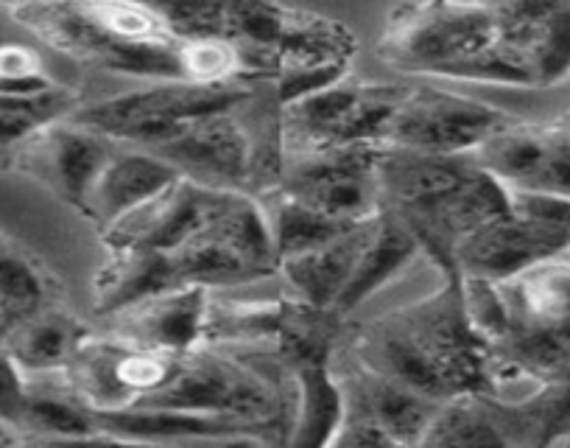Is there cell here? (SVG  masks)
<instances>
[{
  "label": "cell",
  "instance_id": "11",
  "mask_svg": "<svg viewBox=\"0 0 570 448\" xmlns=\"http://www.w3.org/2000/svg\"><path fill=\"white\" fill-rule=\"evenodd\" d=\"M568 233L529 222L518 213H503L459 242L453 270L459 277H484L503 283L523 275L531 266L568 253Z\"/></svg>",
  "mask_w": 570,
  "mask_h": 448
},
{
  "label": "cell",
  "instance_id": "21",
  "mask_svg": "<svg viewBox=\"0 0 570 448\" xmlns=\"http://www.w3.org/2000/svg\"><path fill=\"white\" fill-rule=\"evenodd\" d=\"M90 431H98L96 412L65 384L62 376L29 379L18 437H70Z\"/></svg>",
  "mask_w": 570,
  "mask_h": 448
},
{
  "label": "cell",
  "instance_id": "1",
  "mask_svg": "<svg viewBox=\"0 0 570 448\" xmlns=\"http://www.w3.org/2000/svg\"><path fill=\"white\" fill-rule=\"evenodd\" d=\"M377 194L381 213L409 231L445 277H459L453 270L459 242L512 211L507 185L470 155H422L389 146L377 166Z\"/></svg>",
  "mask_w": 570,
  "mask_h": 448
},
{
  "label": "cell",
  "instance_id": "28",
  "mask_svg": "<svg viewBox=\"0 0 570 448\" xmlns=\"http://www.w3.org/2000/svg\"><path fill=\"white\" fill-rule=\"evenodd\" d=\"M462 283V303L470 328L479 333L487 345H495L509 333V309L498 283L484 277H459Z\"/></svg>",
  "mask_w": 570,
  "mask_h": 448
},
{
  "label": "cell",
  "instance_id": "16",
  "mask_svg": "<svg viewBox=\"0 0 570 448\" xmlns=\"http://www.w3.org/2000/svg\"><path fill=\"white\" fill-rule=\"evenodd\" d=\"M288 373L294 379L297 407H294L285 448H331L347 423V407L336 373L331 370V359L294 362L288 364Z\"/></svg>",
  "mask_w": 570,
  "mask_h": 448
},
{
  "label": "cell",
  "instance_id": "36",
  "mask_svg": "<svg viewBox=\"0 0 570 448\" xmlns=\"http://www.w3.org/2000/svg\"><path fill=\"white\" fill-rule=\"evenodd\" d=\"M7 157H9V152H3V149H0V163H7Z\"/></svg>",
  "mask_w": 570,
  "mask_h": 448
},
{
  "label": "cell",
  "instance_id": "26",
  "mask_svg": "<svg viewBox=\"0 0 570 448\" xmlns=\"http://www.w3.org/2000/svg\"><path fill=\"white\" fill-rule=\"evenodd\" d=\"M525 59L534 90H548L570 79V3H546Z\"/></svg>",
  "mask_w": 570,
  "mask_h": 448
},
{
  "label": "cell",
  "instance_id": "31",
  "mask_svg": "<svg viewBox=\"0 0 570 448\" xmlns=\"http://www.w3.org/2000/svg\"><path fill=\"white\" fill-rule=\"evenodd\" d=\"M26 396H29V376L18 368L7 348L0 345V423L18 431Z\"/></svg>",
  "mask_w": 570,
  "mask_h": 448
},
{
  "label": "cell",
  "instance_id": "10",
  "mask_svg": "<svg viewBox=\"0 0 570 448\" xmlns=\"http://www.w3.org/2000/svg\"><path fill=\"white\" fill-rule=\"evenodd\" d=\"M151 155L177 168L179 177L194 179L207 188L240 191V194L255 168V146L238 118V109L199 118Z\"/></svg>",
  "mask_w": 570,
  "mask_h": 448
},
{
  "label": "cell",
  "instance_id": "14",
  "mask_svg": "<svg viewBox=\"0 0 570 448\" xmlns=\"http://www.w3.org/2000/svg\"><path fill=\"white\" fill-rule=\"evenodd\" d=\"M177 179L179 172L168 166L163 157L118 146V152L109 157L107 166L96 177L92 188L87 191L79 213L87 222L96 224L98 233H107L120 218L160 196Z\"/></svg>",
  "mask_w": 570,
  "mask_h": 448
},
{
  "label": "cell",
  "instance_id": "13",
  "mask_svg": "<svg viewBox=\"0 0 570 448\" xmlns=\"http://www.w3.org/2000/svg\"><path fill=\"white\" fill-rule=\"evenodd\" d=\"M336 379L342 387L344 407H347V420L383 431L400 448H414V442L442 407L440 401H431L420 392L370 373L353 359Z\"/></svg>",
  "mask_w": 570,
  "mask_h": 448
},
{
  "label": "cell",
  "instance_id": "12",
  "mask_svg": "<svg viewBox=\"0 0 570 448\" xmlns=\"http://www.w3.org/2000/svg\"><path fill=\"white\" fill-rule=\"evenodd\" d=\"M210 294L199 286L168 289L107 316L104 331L129 345L183 357L202 348Z\"/></svg>",
  "mask_w": 570,
  "mask_h": 448
},
{
  "label": "cell",
  "instance_id": "7",
  "mask_svg": "<svg viewBox=\"0 0 570 448\" xmlns=\"http://www.w3.org/2000/svg\"><path fill=\"white\" fill-rule=\"evenodd\" d=\"M509 113L440 87H405L389 127L386 146L422 155H473Z\"/></svg>",
  "mask_w": 570,
  "mask_h": 448
},
{
  "label": "cell",
  "instance_id": "2",
  "mask_svg": "<svg viewBox=\"0 0 570 448\" xmlns=\"http://www.w3.org/2000/svg\"><path fill=\"white\" fill-rule=\"evenodd\" d=\"M249 98L244 85L151 81L149 87L81 104L70 121L129 149L155 152L213 113H233Z\"/></svg>",
  "mask_w": 570,
  "mask_h": 448
},
{
  "label": "cell",
  "instance_id": "29",
  "mask_svg": "<svg viewBox=\"0 0 570 448\" xmlns=\"http://www.w3.org/2000/svg\"><path fill=\"white\" fill-rule=\"evenodd\" d=\"M51 76L42 68V59L29 46H0V92L7 96H29L57 87Z\"/></svg>",
  "mask_w": 570,
  "mask_h": 448
},
{
  "label": "cell",
  "instance_id": "24",
  "mask_svg": "<svg viewBox=\"0 0 570 448\" xmlns=\"http://www.w3.org/2000/svg\"><path fill=\"white\" fill-rule=\"evenodd\" d=\"M79 107L81 96L73 87L65 85L42 92H29V96L0 92V149H18L31 135L42 133L51 124L68 121Z\"/></svg>",
  "mask_w": 570,
  "mask_h": 448
},
{
  "label": "cell",
  "instance_id": "3",
  "mask_svg": "<svg viewBox=\"0 0 570 448\" xmlns=\"http://www.w3.org/2000/svg\"><path fill=\"white\" fill-rule=\"evenodd\" d=\"M498 40V3H403L389 12L377 57L409 74L442 76Z\"/></svg>",
  "mask_w": 570,
  "mask_h": 448
},
{
  "label": "cell",
  "instance_id": "19",
  "mask_svg": "<svg viewBox=\"0 0 570 448\" xmlns=\"http://www.w3.org/2000/svg\"><path fill=\"white\" fill-rule=\"evenodd\" d=\"M168 289H179L168 253L135 247L107 250V261L92 277V309L98 316H112Z\"/></svg>",
  "mask_w": 570,
  "mask_h": 448
},
{
  "label": "cell",
  "instance_id": "25",
  "mask_svg": "<svg viewBox=\"0 0 570 448\" xmlns=\"http://www.w3.org/2000/svg\"><path fill=\"white\" fill-rule=\"evenodd\" d=\"M414 448H512L479 396L445 401Z\"/></svg>",
  "mask_w": 570,
  "mask_h": 448
},
{
  "label": "cell",
  "instance_id": "9",
  "mask_svg": "<svg viewBox=\"0 0 570 448\" xmlns=\"http://www.w3.org/2000/svg\"><path fill=\"white\" fill-rule=\"evenodd\" d=\"M229 194L233 191L207 188L194 179L179 177L160 196L131 211L115 227L101 233V242L107 250L135 247L174 253L185 242H190L196 233L205 231L207 224L218 216Z\"/></svg>",
  "mask_w": 570,
  "mask_h": 448
},
{
  "label": "cell",
  "instance_id": "34",
  "mask_svg": "<svg viewBox=\"0 0 570 448\" xmlns=\"http://www.w3.org/2000/svg\"><path fill=\"white\" fill-rule=\"evenodd\" d=\"M168 448H268V437H261V435L202 437V440H185Z\"/></svg>",
  "mask_w": 570,
  "mask_h": 448
},
{
  "label": "cell",
  "instance_id": "37",
  "mask_svg": "<svg viewBox=\"0 0 570 448\" xmlns=\"http://www.w3.org/2000/svg\"><path fill=\"white\" fill-rule=\"evenodd\" d=\"M559 448H570V440H568V442H562V446H559Z\"/></svg>",
  "mask_w": 570,
  "mask_h": 448
},
{
  "label": "cell",
  "instance_id": "8",
  "mask_svg": "<svg viewBox=\"0 0 570 448\" xmlns=\"http://www.w3.org/2000/svg\"><path fill=\"white\" fill-rule=\"evenodd\" d=\"M115 152H118V144L68 118L31 135L26 144L9 152V160L18 172L29 174L31 179L46 185L59 199L79 211L87 191L92 188Z\"/></svg>",
  "mask_w": 570,
  "mask_h": 448
},
{
  "label": "cell",
  "instance_id": "18",
  "mask_svg": "<svg viewBox=\"0 0 570 448\" xmlns=\"http://www.w3.org/2000/svg\"><path fill=\"white\" fill-rule=\"evenodd\" d=\"M87 337L85 322L53 300L31 316L20 320L0 340L9 357L29 379L59 376L73 359L79 342Z\"/></svg>",
  "mask_w": 570,
  "mask_h": 448
},
{
  "label": "cell",
  "instance_id": "4",
  "mask_svg": "<svg viewBox=\"0 0 570 448\" xmlns=\"http://www.w3.org/2000/svg\"><path fill=\"white\" fill-rule=\"evenodd\" d=\"M135 407L188 409L279 423V392L272 381L240 359L207 345L183 353L166 387Z\"/></svg>",
  "mask_w": 570,
  "mask_h": 448
},
{
  "label": "cell",
  "instance_id": "35",
  "mask_svg": "<svg viewBox=\"0 0 570 448\" xmlns=\"http://www.w3.org/2000/svg\"><path fill=\"white\" fill-rule=\"evenodd\" d=\"M14 442H18V431L0 423V448H14Z\"/></svg>",
  "mask_w": 570,
  "mask_h": 448
},
{
  "label": "cell",
  "instance_id": "38",
  "mask_svg": "<svg viewBox=\"0 0 570 448\" xmlns=\"http://www.w3.org/2000/svg\"><path fill=\"white\" fill-rule=\"evenodd\" d=\"M0 238H3V236H0Z\"/></svg>",
  "mask_w": 570,
  "mask_h": 448
},
{
  "label": "cell",
  "instance_id": "27",
  "mask_svg": "<svg viewBox=\"0 0 570 448\" xmlns=\"http://www.w3.org/2000/svg\"><path fill=\"white\" fill-rule=\"evenodd\" d=\"M92 29L120 46H155V42L177 40L151 3H120V0H96L79 3Z\"/></svg>",
  "mask_w": 570,
  "mask_h": 448
},
{
  "label": "cell",
  "instance_id": "22",
  "mask_svg": "<svg viewBox=\"0 0 570 448\" xmlns=\"http://www.w3.org/2000/svg\"><path fill=\"white\" fill-rule=\"evenodd\" d=\"M263 211L268 218V233H272L274 255H277V264L285 259H294V255L311 253V250L322 247V244L333 242L342 233H347L355 224L338 222V218L325 216V213L314 211V207L303 205V202L285 196L283 191L272 188L266 194V199L261 202Z\"/></svg>",
  "mask_w": 570,
  "mask_h": 448
},
{
  "label": "cell",
  "instance_id": "23",
  "mask_svg": "<svg viewBox=\"0 0 570 448\" xmlns=\"http://www.w3.org/2000/svg\"><path fill=\"white\" fill-rule=\"evenodd\" d=\"M48 272L18 244L0 238V340L20 320L53 303Z\"/></svg>",
  "mask_w": 570,
  "mask_h": 448
},
{
  "label": "cell",
  "instance_id": "20",
  "mask_svg": "<svg viewBox=\"0 0 570 448\" xmlns=\"http://www.w3.org/2000/svg\"><path fill=\"white\" fill-rule=\"evenodd\" d=\"M416 255H420V247L411 238V233L403 231L386 213H377L364 250H361L358 261L353 266V275H350L347 286L342 289L336 305H333V314L342 320L350 311L364 305L372 294L397 281L414 264Z\"/></svg>",
  "mask_w": 570,
  "mask_h": 448
},
{
  "label": "cell",
  "instance_id": "17",
  "mask_svg": "<svg viewBox=\"0 0 570 448\" xmlns=\"http://www.w3.org/2000/svg\"><path fill=\"white\" fill-rule=\"evenodd\" d=\"M372 222L375 218H366V222L355 224L347 233L311 250V253L279 261L277 275H283V281L297 294V300L333 314V305H336L342 289L347 286L355 261L364 250Z\"/></svg>",
  "mask_w": 570,
  "mask_h": 448
},
{
  "label": "cell",
  "instance_id": "32",
  "mask_svg": "<svg viewBox=\"0 0 570 448\" xmlns=\"http://www.w3.org/2000/svg\"><path fill=\"white\" fill-rule=\"evenodd\" d=\"M14 448H168V446L124 440V437L98 429V431H90V435H70V437H18Z\"/></svg>",
  "mask_w": 570,
  "mask_h": 448
},
{
  "label": "cell",
  "instance_id": "33",
  "mask_svg": "<svg viewBox=\"0 0 570 448\" xmlns=\"http://www.w3.org/2000/svg\"><path fill=\"white\" fill-rule=\"evenodd\" d=\"M331 448H400V446L394 440H389L383 431L372 429V426L347 420L344 429L336 435V440L331 442Z\"/></svg>",
  "mask_w": 570,
  "mask_h": 448
},
{
  "label": "cell",
  "instance_id": "6",
  "mask_svg": "<svg viewBox=\"0 0 570 448\" xmlns=\"http://www.w3.org/2000/svg\"><path fill=\"white\" fill-rule=\"evenodd\" d=\"M177 362L174 353L129 345L107 331H87L59 376L92 412H120L163 390Z\"/></svg>",
  "mask_w": 570,
  "mask_h": 448
},
{
  "label": "cell",
  "instance_id": "15",
  "mask_svg": "<svg viewBox=\"0 0 570 448\" xmlns=\"http://www.w3.org/2000/svg\"><path fill=\"white\" fill-rule=\"evenodd\" d=\"M512 448H559L570 440V381L548 379L518 398L479 396Z\"/></svg>",
  "mask_w": 570,
  "mask_h": 448
},
{
  "label": "cell",
  "instance_id": "30",
  "mask_svg": "<svg viewBox=\"0 0 570 448\" xmlns=\"http://www.w3.org/2000/svg\"><path fill=\"white\" fill-rule=\"evenodd\" d=\"M509 202H512V213L529 218V222L553 227V231L568 233V238H570V199L568 196L546 194V191L509 188Z\"/></svg>",
  "mask_w": 570,
  "mask_h": 448
},
{
  "label": "cell",
  "instance_id": "5",
  "mask_svg": "<svg viewBox=\"0 0 570 448\" xmlns=\"http://www.w3.org/2000/svg\"><path fill=\"white\" fill-rule=\"evenodd\" d=\"M386 149L353 144L283 155V174L274 188L338 222H366L381 213L377 166Z\"/></svg>",
  "mask_w": 570,
  "mask_h": 448
}]
</instances>
